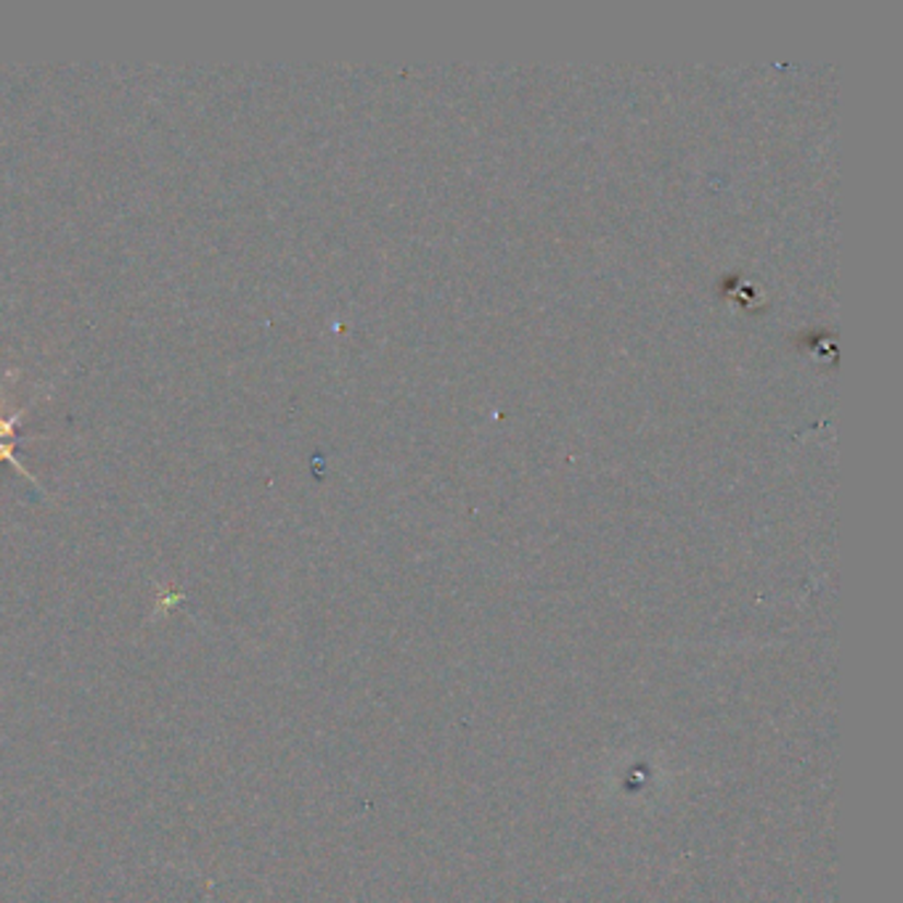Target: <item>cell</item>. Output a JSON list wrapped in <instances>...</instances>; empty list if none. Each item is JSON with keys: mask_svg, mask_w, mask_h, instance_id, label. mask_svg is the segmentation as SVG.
<instances>
[{"mask_svg": "<svg viewBox=\"0 0 903 903\" xmlns=\"http://www.w3.org/2000/svg\"><path fill=\"white\" fill-rule=\"evenodd\" d=\"M14 448H16V440H0V461H11V464H14L24 477L33 479V475H30V472L24 470L22 461H19V459L14 456Z\"/></svg>", "mask_w": 903, "mask_h": 903, "instance_id": "6da1fadb", "label": "cell"}, {"mask_svg": "<svg viewBox=\"0 0 903 903\" xmlns=\"http://www.w3.org/2000/svg\"><path fill=\"white\" fill-rule=\"evenodd\" d=\"M30 408V406H27ZM27 408H22V410H16V414H11V416H5L3 419V414H0V440H14V435H16V421L22 419L24 416V410Z\"/></svg>", "mask_w": 903, "mask_h": 903, "instance_id": "7a4b0ae2", "label": "cell"}]
</instances>
